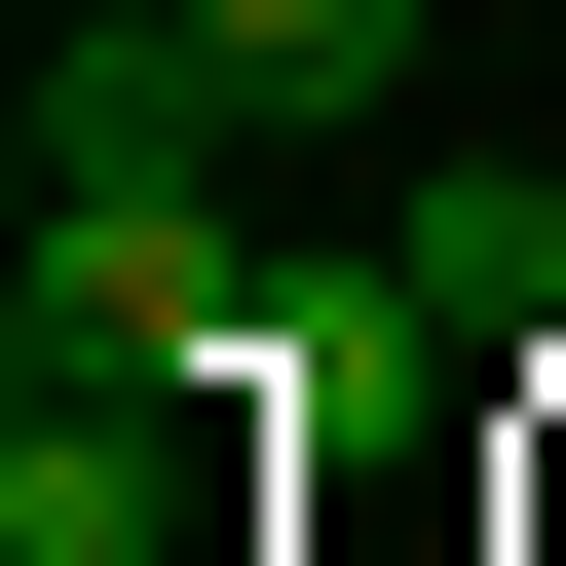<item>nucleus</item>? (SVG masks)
Segmentation results:
<instances>
[{
  "instance_id": "obj_4",
  "label": "nucleus",
  "mask_w": 566,
  "mask_h": 566,
  "mask_svg": "<svg viewBox=\"0 0 566 566\" xmlns=\"http://www.w3.org/2000/svg\"><path fill=\"white\" fill-rule=\"evenodd\" d=\"M378 264H416V340H566V151H416Z\"/></svg>"
},
{
  "instance_id": "obj_3",
  "label": "nucleus",
  "mask_w": 566,
  "mask_h": 566,
  "mask_svg": "<svg viewBox=\"0 0 566 566\" xmlns=\"http://www.w3.org/2000/svg\"><path fill=\"white\" fill-rule=\"evenodd\" d=\"M227 340V189H39V378H189Z\"/></svg>"
},
{
  "instance_id": "obj_5",
  "label": "nucleus",
  "mask_w": 566,
  "mask_h": 566,
  "mask_svg": "<svg viewBox=\"0 0 566 566\" xmlns=\"http://www.w3.org/2000/svg\"><path fill=\"white\" fill-rule=\"evenodd\" d=\"M227 76H264V114H378V76H416V0H227Z\"/></svg>"
},
{
  "instance_id": "obj_1",
  "label": "nucleus",
  "mask_w": 566,
  "mask_h": 566,
  "mask_svg": "<svg viewBox=\"0 0 566 566\" xmlns=\"http://www.w3.org/2000/svg\"><path fill=\"white\" fill-rule=\"evenodd\" d=\"M0 566H227V378H39L0 416Z\"/></svg>"
},
{
  "instance_id": "obj_2",
  "label": "nucleus",
  "mask_w": 566,
  "mask_h": 566,
  "mask_svg": "<svg viewBox=\"0 0 566 566\" xmlns=\"http://www.w3.org/2000/svg\"><path fill=\"white\" fill-rule=\"evenodd\" d=\"M227 151H264L227 0H76V39H39V189H227Z\"/></svg>"
}]
</instances>
